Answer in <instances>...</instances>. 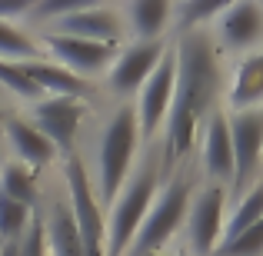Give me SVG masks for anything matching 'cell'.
I'll return each mask as SVG.
<instances>
[{
  "mask_svg": "<svg viewBox=\"0 0 263 256\" xmlns=\"http://www.w3.org/2000/svg\"><path fill=\"white\" fill-rule=\"evenodd\" d=\"M177 57V87L174 103L167 113V163H177L190 153L197 143L203 123L217 113V93H220V60L217 47L206 37V30L183 33L174 47Z\"/></svg>",
  "mask_w": 263,
  "mask_h": 256,
  "instance_id": "6da1fadb",
  "label": "cell"
},
{
  "mask_svg": "<svg viewBox=\"0 0 263 256\" xmlns=\"http://www.w3.org/2000/svg\"><path fill=\"white\" fill-rule=\"evenodd\" d=\"M160 173H163V167L154 156H147L140 163V170L127 176V183L120 186L114 203L107 206L110 210L107 213V256H127L143 216L154 206V193L160 186Z\"/></svg>",
  "mask_w": 263,
  "mask_h": 256,
  "instance_id": "7a4b0ae2",
  "label": "cell"
},
{
  "mask_svg": "<svg viewBox=\"0 0 263 256\" xmlns=\"http://www.w3.org/2000/svg\"><path fill=\"white\" fill-rule=\"evenodd\" d=\"M137 147H140V127L130 103L117 107L97 140V186H100V203L110 206L120 186L127 183L130 167H134Z\"/></svg>",
  "mask_w": 263,
  "mask_h": 256,
  "instance_id": "3957f363",
  "label": "cell"
},
{
  "mask_svg": "<svg viewBox=\"0 0 263 256\" xmlns=\"http://www.w3.org/2000/svg\"><path fill=\"white\" fill-rule=\"evenodd\" d=\"M193 186L186 173H174L167 180V186L160 190V196H154V206L147 210L140 230H137L134 243H130L127 256H157L163 246L170 243V237L183 226L186 206H190Z\"/></svg>",
  "mask_w": 263,
  "mask_h": 256,
  "instance_id": "277c9868",
  "label": "cell"
},
{
  "mask_svg": "<svg viewBox=\"0 0 263 256\" xmlns=\"http://www.w3.org/2000/svg\"><path fill=\"white\" fill-rule=\"evenodd\" d=\"M64 183H67V203H70V216L80 243H84V253L107 256V213H103V203L97 200L90 173L77 153L64 156Z\"/></svg>",
  "mask_w": 263,
  "mask_h": 256,
  "instance_id": "5b68a950",
  "label": "cell"
},
{
  "mask_svg": "<svg viewBox=\"0 0 263 256\" xmlns=\"http://www.w3.org/2000/svg\"><path fill=\"white\" fill-rule=\"evenodd\" d=\"M183 226H186V246H190L193 256L217 253L220 240H223V226H227L223 186H217V183L200 186V190L190 196Z\"/></svg>",
  "mask_w": 263,
  "mask_h": 256,
  "instance_id": "8992f818",
  "label": "cell"
},
{
  "mask_svg": "<svg viewBox=\"0 0 263 256\" xmlns=\"http://www.w3.org/2000/svg\"><path fill=\"white\" fill-rule=\"evenodd\" d=\"M174 87H177V57H174V47H167L157 70L137 90L134 113H137V127H140V140L154 136L157 127L167 120L170 103H174Z\"/></svg>",
  "mask_w": 263,
  "mask_h": 256,
  "instance_id": "52a82bcc",
  "label": "cell"
},
{
  "mask_svg": "<svg viewBox=\"0 0 263 256\" xmlns=\"http://www.w3.org/2000/svg\"><path fill=\"white\" fill-rule=\"evenodd\" d=\"M227 130L233 143V190H243L260 170L263 160V107L230 110Z\"/></svg>",
  "mask_w": 263,
  "mask_h": 256,
  "instance_id": "ba28073f",
  "label": "cell"
},
{
  "mask_svg": "<svg viewBox=\"0 0 263 256\" xmlns=\"http://www.w3.org/2000/svg\"><path fill=\"white\" fill-rule=\"evenodd\" d=\"M84 116H87V103L84 100H70V96H44V100L30 103L27 120L53 143V150H57L60 156H70Z\"/></svg>",
  "mask_w": 263,
  "mask_h": 256,
  "instance_id": "9c48e42d",
  "label": "cell"
},
{
  "mask_svg": "<svg viewBox=\"0 0 263 256\" xmlns=\"http://www.w3.org/2000/svg\"><path fill=\"white\" fill-rule=\"evenodd\" d=\"M163 53H167V44H163V40H134V44L120 47L114 64L107 67V87L120 96L137 93V90L143 87V80L157 70Z\"/></svg>",
  "mask_w": 263,
  "mask_h": 256,
  "instance_id": "30bf717a",
  "label": "cell"
},
{
  "mask_svg": "<svg viewBox=\"0 0 263 256\" xmlns=\"http://www.w3.org/2000/svg\"><path fill=\"white\" fill-rule=\"evenodd\" d=\"M47 33H64V37H80V40H97V44L117 47L127 33L123 10L117 7H100V4H84L80 10L53 20Z\"/></svg>",
  "mask_w": 263,
  "mask_h": 256,
  "instance_id": "8fae6325",
  "label": "cell"
},
{
  "mask_svg": "<svg viewBox=\"0 0 263 256\" xmlns=\"http://www.w3.org/2000/svg\"><path fill=\"white\" fill-rule=\"evenodd\" d=\"M40 50H47L44 57H50L53 64L73 70L77 77L107 70L117 57V47L97 44V40H80V37H64V33H47L40 40Z\"/></svg>",
  "mask_w": 263,
  "mask_h": 256,
  "instance_id": "7c38bea8",
  "label": "cell"
},
{
  "mask_svg": "<svg viewBox=\"0 0 263 256\" xmlns=\"http://www.w3.org/2000/svg\"><path fill=\"white\" fill-rule=\"evenodd\" d=\"M220 33V44L227 50H250L263 40V7L260 4H227L213 20Z\"/></svg>",
  "mask_w": 263,
  "mask_h": 256,
  "instance_id": "4fadbf2b",
  "label": "cell"
},
{
  "mask_svg": "<svg viewBox=\"0 0 263 256\" xmlns=\"http://www.w3.org/2000/svg\"><path fill=\"white\" fill-rule=\"evenodd\" d=\"M4 140H7V147L13 150L17 163L30 167L33 173L44 170V167H50V163L57 160L53 143L47 140V136L40 133L27 116H20V113H7V120H4Z\"/></svg>",
  "mask_w": 263,
  "mask_h": 256,
  "instance_id": "5bb4252c",
  "label": "cell"
},
{
  "mask_svg": "<svg viewBox=\"0 0 263 256\" xmlns=\"http://www.w3.org/2000/svg\"><path fill=\"white\" fill-rule=\"evenodd\" d=\"M200 163L217 186L233 180V143L230 130H227V113H220V110L200 130Z\"/></svg>",
  "mask_w": 263,
  "mask_h": 256,
  "instance_id": "9a60e30c",
  "label": "cell"
},
{
  "mask_svg": "<svg viewBox=\"0 0 263 256\" xmlns=\"http://www.w3.org/2000/svg\"><path fill=\"white\" fill-rule=\"evenodd\" d=\"M24 70H27V77L40 87L44 96H70V100H84L87 103V100H93V93H97V87L90 84L87 77H77L73 70L53 64V60H47V57L27 60Z\"/></svg>",
  "mask_w": 263,
  "mask_h": 256,
  "instance_id": "2e32d148",
  "label": "cell"
},
{
  "mask_svg": "<svg viewBox=\"0 0 263 256\" xmlns=\"http://www.w3.org/2000/svg\"><path fill=\"white\" fill-rule=\"evenodd\" d=\"M40 220H44L50 256H87L84 243H80V237H77V226H73L67 193L57 196V200H50V206H47V213H40Z\"/></svg>",
  "mask_w": 263,
  "mask_h": 256,
  "instance_id": "e0dca14e",
  "label": "cell"
},
{
  "mask_svg": "<svg viewBox=\"0 0 263 256\" xmlns=\"http://www.w3.org/2000/svg\"><path fill=\"white\" fill-rule=\"evenodd\" d=\"M227 100H230V110H253L263 103V50L247 53L237 64Z\"/></svg>",
  "mask_w": 263,
  "mask_h": 256,
  "instance_id": "ac0fdd59",
  "label": "cell"
},
{
  "mask_svg": "<svg viewBox=\"0 0 263 256\" xmlns=\"http://www.w3.org/2000/svg\"><path fill=\"white\" fill-rule=\"evenodd\" d=\"M170 17H174V4L167 0H134L123 7V20L137 33V40H163L160 33L167 30Z\"/></svg>",
  "mask_w": 263,
  "mask_h": 256,
  "instance_id": "d6986e66",
  "label": "cell"
},
{
  "mask_svg": "<svg viewBox=\"0 0 263 256\" xmlns=\"http://www.w3.org/2000/svg\"><path fill=\"white\" fill-rule=\"evenodd\" d=\"M0 193L10 200H17V203L30 206L33 213H37L40 206V183H37V173L30 167H24V163L10 160L0 167Z\"/></svg>",
  "mask_w": 263,
  "mask_h": 256,
  "instance_id": "ffe728a7",
  "label": "cell"
},
{
  "mask_svg": "<svg viewBox=\"0 0 263 256\" xmlns=\"http://www.w3.org/2000/svg\"><path fill=\"white\" fill-rule=\"evenodd\" d=\"M263 220V180L260 183H253L250 190L243 193V196L237 200V210L227 216V226H223V240H220V246L230 243L233 237H240L243 230H250L253 223H260ZM217 246V250H220Z\"/></svg>",
  "mask_w": 263,
  "mask_h": 256,
  "instance_id": "44dd1931",
  "label": "cell"
},
{
  "mask_svg": "<svg viewBox=\"0 0 263 256\" xmlns=\"http://www.w3.org/2000/svg\"><path fill=\"white\" fill-rule=\"evenodd\" d=\"M40 57H44L40 44L24 30V27L0 20V60H17V64H27V60H40Z\"/></svg>",
  "mask_w": 263,
  "mask_h": 256,
  "instance_id": "7402d4cb",
  "label": "cell"
},
{
  "mask_svg": "<svg viewBox=\"0 0 263 256\" xmlns=\"http://www.w3.org/2000/svg\"><path fill=\"white\" fill-rule=\"evenodd\" d=\"M33 216H37V213H33L30 206H24V203H17V200L0 193V246L17 243L27 233V226L33 223Z\"/></svg>",
  "mask_w": 263,
  "mask_h": 256,
  "instance_id": "603a6c76",
  "label": "cell"
},
{
  "mask_svg": "<svg viewBox=\"0 0 263 256\" xmlns=\"http://www.w3.org/2000/svg\"><path fill=\"white\" fill-rule=\"evenodd\" d=\"M223 7L227 0H183V4L174 7V17L183 33H193V30H203L206 20H217V13Z\"/></svg>",
  "mask_w": 263,
  "mask_h": 256,
  "instance_id": "cb8c5ba5",
  "label": "cell"
},
{
  "mask_svg": "<svg viewBox=\"0 0 263 256\" xmlns=\"http://www.w3.org/2000/svg\"><path fill=\"white\" fill-rule=\"evenodd\" d=\"M0 90H7L10 96H17V100H24V103L44 100L40 87L27 77L24 64H17V60H0Z\"/></svg>",
  "mask_w": 263,
  "mask_h": 256,
  "instance_id": "d4e9b609",
  "label": "cell"
},
{
  "mask_svg": "<svg viewBox=\"0 0 263 256\" xmlns=\"http://www.w3.org/2000/svg\"><path fill=\"white\" fill-rule=\"evenodd\" d=\"M217 256H263V220L243 230L240 237H233L230 243H223Z\"/></svg>",
  "mask_w": 263,
  "mask_h": 256,
  "instance_id": "484cf974",
  "label": "cell"
},
{
  "mask_svg": "<svg viewBox=\"0 0 263 256\" xmlns=\"http://www.w3.org/2000/svg\"><path fill=\"white\" fill-rule=\"evenodd\" d=\"M47 233H44V220L40 213L33 216V223L27 226V233L17 240V256H47Z\"/></svg>",
  "mask_w": 263,
  "mask_h": 256,
  "instance_id": "4316f807",
  "label": "cell"
},
{
  "mask_svg": "<svg viewBox=\"0 0 263 256\" xmlns=\"http://www.w3.org/2000/svg\"><path fill=\"white\" fill-rule=\"evenodd\" d=\"M0 256H17V243H4L0 246Z\"/></svg>",
  "mask_w": 263,
  "mask_h": 256,
  "instance_id": "83f0119b",
  "label": "cell"
},
{
  "mask_svg": "<svg viewBox=\"0 0 263 256\" xmlns=\"http://www.w3.org/2000/svg\"><path fill=\"white\" fill-rule=\"evenodd\" d=\"M7 113H10V110L0 107V140H4V120H7Z\"/></svg>",
  "mask_w": 263,
  "mask_h": 256,
  "instance_id": "f1b7e54d",
  "label": "cell"
}]
</instances>
